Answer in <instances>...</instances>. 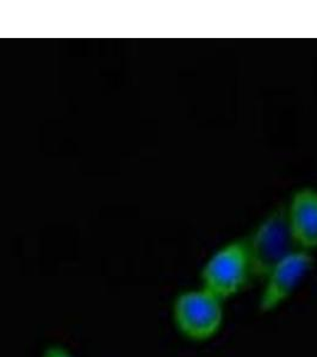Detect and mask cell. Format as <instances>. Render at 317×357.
<instances>
[{
  "instance_id": "cell-1",
  "label": "cell",
  "mask_w": 317,
  "mask_h": 357,
  "mask_svg": "<svg viewBox=\"0 0 317 357\" xmlns=\"http://www.w3.org/2000/svg\"><path fill=\"white\" fill-rule=\"evenodd\" d=\"M200 287L227 303L244 291L253 280L246 240L223 244L209 256L200 269Z\"/></svg>"
},
{
  "instance_id": "cell-6",
  "label": "cell",
  "mask_w": 317,
  "mask_h": 357,
  "mask_svg": "<svg viewBox=\"0 0 317 357\" xmlns=\"http://www.w3.org/2000/svg\"><path fill=\"white\" fill-rule=\"evenodd\" d=\"M43 357H73L68 351H66L65 349H62V348H59V347H53V348H49L47 351H45V356Z\"/></svg>"
},
{
  "instance_id": "cell-5",
  "label": "cell",
  "mask_w": 317,
  "mask_h": 357,
  "mask_svg": "<svg viewBox=\"0 0 317 357\" xmlns=\"http://www.w3.org/2000/svg\"><path fill=\"white\" fill-rule=\"evenodd\" d=\"M290 231L298 249H317V190L302 187L293 192L285 205Z\"/></svg>"
},
{
  "instance_id": "cell-3",
  "label": "cell",
  "mask_w": 317,
  "mask_h": 357,
  "mask_svg": "<svg viewBox=\"0 0 317 357\" xmlns=\"http://www.w3.org/2000/svg\"><path fill=\"white\" fill-rule=\"evenodd\" d=\"M244 240L256 280H263L277 264L298 249L290 231L285 205L273 208Z\"/></svg>"
},
{
  "instance_id": "cell-2",
  "label": "cell",
  "mask_w": 317,
  "mask_h": 357,
  "mask_svg": "<svg viewBox=\"0 0 317 357\" xmlns=\"http://www.w3.org/2000/svg\"><path fill=\"white\" fill-rule=\"evenodd\" d=\"M226 301L203 287L187 289L175 298L173 321L185 338L197 343L210 341L223 328Z\"/></svg>"
},
{
  "instance_id": "cell-4",
  "label": "cell",
  "mask_w": 317,
  "mask_h": 357,
  "mask_svg": "<svg viewBox=\"0 0 317 357\" xmlns=\"http://www.w3.org/2000/svg\"><path fill=\"white\" fill-rule=\"evenodd\" d=\"M314 267L311 252L297 249L277 264L261 280L259 310L263 313L274 312L296 293Z\"/></svg>"
}]
</instances>
